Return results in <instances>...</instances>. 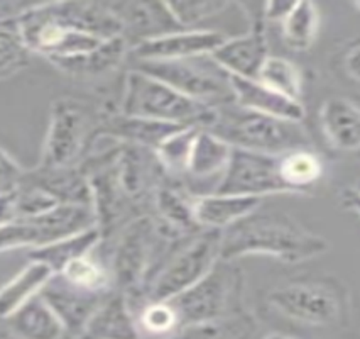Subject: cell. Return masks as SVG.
I'll use <instances>...</instances> for the list:
<instances>
[{
  "label": "cell",
  "mask_w": 360,
  "mask_h": 339,
  "mask_svg": "<svg viewBox=\"0 0 360 339\" xmlns=\"http://www.w3.org/2000/svg\"><path fill=\"white\" fill-rule=\"evenodd\" d=\"M330 249V242L309 231L298 219L283 211H255L225 229L220 259L236 261L244 257H271L283 263L308 261Z\"/></svg>",
  "instance_id": "obj_2"
},
{
  "label": "cell",
  "mask_w": 360,
  "mask_h": 339,
  "mask_svg": "<svg viewBox=\"0 0 360 339\" xmlns=\"http://www.w3.org/2000/svg\"><path fill=\"white\" fill-rule=\"evenodd\" d=\"M179 326L207 324L244 316V275L233 261L219 259L207 277L181 295L167 300Z\"/></svg>",
  "instance_id": "obj_6"
},
{
  "label": "cell",
  "mask_w": 360,
  "mask_h": 339,
  "mask_svg": "<svg viewBox=\"0 0 360 339\" xmlns=\"http://www.w3.org/2000/svg\"><path fill=\"white\" fill-rule=\"evenodd\" d=\"M266 300L286 319L311 328L342 324L349 311L343 287L325 280L290 282L267 292Z\"/></svg>",
  "instance_id": "obj_7"
},
{
  "label": "cell",
  "mask_w": 360,
  "mask_h": 339,
  "mask_svg": "<svg viewBox=\"0 0 360 339\" xmlns=\"http://www.w3.org/2000/svg\"><path fill=\"white\" fill-rule=\"evenodd\" d=\"M107 6L122 24V36L131 48L185 29L179 26L167 2H107Z\"/></svg>",
  "instance_id": "obj_15"
},
{
  "label": "cell",
  "mask_w": 360,
  "mask_h": 339,
  "mask_svg": "<svg viewBox=\"0 0 360 339\" xmlns=\"http://www.w3.org/2000/svg\"><path fill=\"white\" fill-rule=\"evenodd\" d=\"M279 175L290 194H307L323 175V161L311 148L295 149L279 156Z\"/></svg>",
  "instance_id": "obj_28"
},
{
  "label": "cell",
  "mask_w": 360,
  "mask_h": 339,
  "mask_svg": "<svg viewBox=\"0 0 360 339\" xmlns=\"http://www.w3.org/2000/svg\"><path fill=\"white\" fill-rule=\"evenodd\" d=\"M60 275L73 285L95 294H112L115 290L110 268L98 258H94V253L68 263Z\"/></svg>",
  "instance_id": "obj_31"
},
{
  "label": "cell",
  "mask_w": 360,
  "mask_h": 339,
  "mask_svg": "<svg viewBox=\"0 0 360 339\" xmlns=\"http://www.w3.org/2000/svg\"><path fill=\"white\" fill-rule=\"evenodd\" d=\"M15 20H0V80H7L26 68L31 58Z\"/></svg>",
  "instance_id": "obj_35"
},
{
  "label": "cell",
  "mask_w": 360,
  "mask_h": 339,
  "mask_svg": "<svg viewBox=\"0 0 360 339\" xmlns=\"http://www.w3.org/2000/svg\"><path fill=\"white\" fill-rule=\"evenodd\" d=\"M320 32V11L313 2H295L281 20V36L291 51H308Z\"/></svg>",
  "instance_id": "obj_29"
},
{
  "label": "cell",
  "mask_w": 360,
  "mask_h": 339,
  "mask_svg": "<svg viewBox=\"0 0 360 339\" xmlns=\"http://www.w3.org/2000/svg\"><path fill=\"white\" fill-rule=\"evenodd\" d=\"M262 339H296L295 336H290V334L279 333V331H273V333L266 334Z\"/></svg>",
  "instance_id": "obj_41"
},
{
  "label": "cell",
  "mask_w": 360,
  "mask_h": 339,
  "mask_svg": "<svg viewBox=\"0 0 360 339\" xmlns=\"http://www.w3.org/2000/svg\"><path fill=\"white\" fill-rule=\"evenodd\" d=\"M167 6H169L179 26L193 29V26L202 20L219 16L220 12L230 7V4L217 2V0H181V2H167Z\"/></svg>",
  "instance_id": "obj_36"
},
{
  "label": "cell",
  "mask_w": 360,
  "mask_h": 339,
  "mask_svg": "<svg viewBox=\"0 0 360 339\" xmlns=\"http://www.w3.org/2000/svg\"><path fill=\"white\" fill-rule=\"evenodd\" d=\"M230 156H232V146L221 141L208 129H200L191 149L185 178L179 185L193 199L215 194L229 166Z\"/></svg>",
  "instance_id": "obj_12"
},
{
  "label": "cell",
  "mask_w": 360,
  "mask_h": 339,
  "mask_svg": "<svg viewBox=\"0 0 360 339\" xmlns=\"http://www.w3.org/2000/svg\"><path fill=\"white\" fill-rule=\"evenodd\" d=\"M227 39V35L213 29H181L134 46L129 54L134 61L188 60V58L210 56Z\"/></svg>",
  "instance_id": "obj_14"
},
{
  "label": "cell",
  "mask_w": 360,
  "mask_h": 339,
  "mask_svg": "<svg viewBox=\"0 0 360 339\" xmlns=\"http://www.w3.org/2000/svg\"><path fill=\"white\" fill-rule=\"evenodd\" d=\"M340 204L347 211L355 212L360 217V192L355 188H345L340 194Z\"/></svg>",
  "instance_id": "obj_40"
},
{
  "label": "cell",
  "mask_w": 360,
  "mask_h": 339,
  "mask_svg": "<svg viewBox=\"0 0 360 339\" xmlns=\"http://www.w3.org/2000/svg\"><path fill=\"white\" fill-rule=\"evenodd\" d=\"M100 121L85 102L71 97L58 99L49 116V128L41 154V166H75L82 161L95 137Z\"/></svg>",
  "instance_id": "obj_9"
},
{
  "label": "cell",
  "mask_w": 360,
  "mask_h": 339,
  "mask_svg": "<svg viewBox=\"0 0 360 339\" xmlns=\"http://www.w3.org/2000/svg\"><path fill=\"white\" fill-rule=\"evenodd\" d=\"M39 295L56 314L68 336L71 339H79L94 314L110 294H95L85 290L70 283L60 273H54Z\"/></svg>",
  "instance_id": "obj_13"
},
{
  "label": "cell",
  "mask_w": 360,
  "mask_h": 339,
  "mask_svg": "<svg viewBox=\"0 0 360 339\" xmlns=\"http://www.w3.org/2000/svg\"><path fill=\"white\" fill-rule=\"evenodd\" d=\"M22 182L39 188L56 200L60 206H83L94 209V190L90 180L78 165L75 166H41L26 170Z\"/></svg>",
  "instance_id": "obj_17"
},
{
  "label": "cell",
  "mask_w": 360,
  "mask_h": 339,
  "mask_svg": "<svg viewBox=\"0 0 360 339\" xmlns=\"http://www.w3.org/2000/svg\"><path fill=\"white\" fill-rule=\"evenodd\" d=\"M230 87H232L233 102L247 111L276 117V119L291 121V123H303L307 117V109L303 102L284 97L283 94L269 89L259 80L230 75Z\"/></svg>",
  "instance_id": "obj_18"
},
{
  "label": "cell",
  "mask_w": 360,
  "mask_h": 339,
  "mask_svg": "<svg viewBox=\"0 0 360 339\" xmlns=\"http://www.w3.org/2000/svg\"><path fill=\"white\" fill-rule=\"evenodd\" d=\"M26 170L4 148H0V195H9L22 183Z\"/></svg>",
  "instance_id": "obj_37"
},
{
  "label": "cell",
  "mask_w": 360,
  "mask_h": 339,
  "mask_svg": "<svg viewBox=\"0 0 360 339\" xmlns=\"http://www.w3.org/2000/svg\"><path fill=\"white\" fill-rule=\"evenodd\" d=\"M221 236L224 231L202 229L193 236L176 242L146 287L137 309L148 302H166L174 299L207 277L220 259Z\"/></svg>",
  "instance_id": "obj_4"
},
{
  "label": "cell",
  "mask_w": 360,
  "mask_h": 339,
  "mask_svg": "<svg viewBox=\"0 0 360 339\" xmlns=\"http://www.w3.org/2000/svg\"><path fill=\"white\" fill-rule=\"evenodd\" d=\"M53 275L54 271L48 265L31 259L15 277L0 287V321L11 317L39 295Z\"/></svg>",
  "instance_id": "obj_26"
},
{
  "label": "cell",
  "mask_w": 360,
  "mask_h": 339,
  "mask_svg": "<svg viewBox=\"0 0 360 339\" xmlns=\"http://www.w3.org/2000/svg\"><path fill=\"white\" fill-rule=\"evenodd\" d=\"M215 194L264 199L290 192L279 175V156L232 148L229 166Z\"/></svg>",
  "instance_id": "obj_11"
},
{
  "label": "cell",
  "mask_w": 360,
  "mask_h": 339,
  "mask_svg": "<svg viewBox=\"0 0 360 339\" xmlns=\"http://www.w3.org/2000/svg\"><path fill=\"white\" fill-rule=\"evenodd\" d=\"M186 125L159 123V121L141 119V117H129L124 114H114L102 117L98 125V132L105 134L112 140L122 144H134L141 148H148L156 152L167 137L181 131Z\"/></svg>",
  "instance_id": "obj_20"
},
{
  "label": "cell",
  "mask_w": 360,
  "mask_h": 339,
  "mask_svg": "<svg viewBox=\"0 0 360 339\" xmlns=\"http://www.w3.org/2000/svg\"><path fill=\"white\" fill-rule=\"evenodd\" d=\"M102 241L103 238L100 229L91 228L83 233L63 238V240L44 246V248L29 251V258L34 259V261L44 263V265L51 268L54 273H60L68 263L94 253L102 245Z\"/></svg>",
  "instance_id": "obj_27"
},
{
  "label": "cell",
  "mask_w": 360,
  "mask_h": 339,
  "mask_svg": "<svg viewBox=\"0 0 360 339\" xmlns=\"http://www.w3.org/2000/svg\"><path fill=\"white\" fill-rule=\"evenodd\" d=\"M129 51H131V46L124 36H119L105 41L94 51L73 58L54 60L51 65L75 78H98L119 68L127 58Z\"/></svg>",
  "instance_id": "obj_25"
},
{
  "label": "cell",
  "mask_w": 360,
  "mask_h": 339,
  "mask_svg": "<svg viewBox=\"0 0 360 339\" xmlns=\"http://www.w3.org/2000/svg\"><path fill=\"white\" fill-rule=\"evenodd\" d=\"M154 217L178 236H193L202 231L195 219L193 197L179 183L166 180L153 197Z\"/></svg>",
  "instance_id": "obj_23"
},
{
  "label": "cell",
  "mask_w": 360,
  "mask_h": 339,
  "mask_svg": "<svg viewBox=\"0 0 360 339\" xmlns=\"http://www.w3.org/2000/svg\"><path fill=\"white\" fill-rule=\"evenodd\" d=\"M254 331V321L247 314L236 319L181 326L169 336L161 339H245Z\"/></svg>",
  "instance_id": "obj_33"
},
{
  "label": "cell",
  "mask_w": 360,
  "mask_h": 339,
  "mask_svg": "<svg viewBox=\"0 0 360 339\" xmlns=\"http://www.w3.org/2000/svg\"><path fill=\"white\" fill-rule=\"evenodd\" d=\"M134 70L158 78L179 94L208 107L217 109L233 102L230 75L220 68L212 56L173 61H134Z\"/></svg>",
  "instance_id": "obj_8"
},
{
  "label": "cell",
  "mask_w": 360,
  "mask_h": 339,
  "mask_svg": "<svg viewBox=\"0 0 360 339\" xmlns=\"http://www.w3.org/2000/svg\"><path fill=\"white\" fill-rule=\"evenodd\" d=\"M355 190H357V192H360V182L357 183V185H355Z\"/></svg>",
  "instance_id": "obj_42"
},
{
  "label": "cell",
  "mask_w": 360,
  "mask_h": 339,
  "mask_svg": "<svg viewBox=\"0 0 360 339\" xmlns=\"http://www.w3.org/2000/svg\"><path fill=\"white\" fill-rule=\"evenodd\" d=\"M4 336L7 339H66L65 326L53 309L37 295L18 312L4 319Z\"/></svg>",
  "instance_id": "obj_22"
},
{
  "label": "cell",
  "mask_w": 360,
  "mask_h": 339,
  "mask_svg": "<svg viewBox=\"0 0 360 339\" xmlns=\"http://www.w3.org/2000/svg\"><path fill=\"white\" fill-rule=\"evenodd\" d=\"M91 228H97V216L91 207L58 206L44 214L19 217L0 226V253L39 249Z\"/></svg>",
  "instance_id": "obj_10"
},
{
  "label": "cell",
  "mask_w": 360,
  "mask_h": 339,
  "mask_svg": "<svg viewBox=\"0 0 360 339\" xmlns=\"http://www.w3.org/2000/svg\"><path fill=\"white\" fill-rule=\"evenodd\" d=\"M15 24L29 53L49 63L94 51L124 32L107 2L36 4L20 12Z\"/></svg>",
  "instance_id": "obj_1"
},
{
  "label": "cell",
  "mask_w": 360,
  "mask_h": 339,
  "mask_svg": "<svg viewBox=\"0 0 360 339\" xmlns=\"http://www.w3.org/2000/svg\"><path fill=\"white\" fill-rule=\"evenodd\" d=\"M207 129L232 148L271 156L311 148V140L303 123H291L247 111L236 102L217 107Z\"/></svg>",
  "instance_id": "obj_3"
},
{
  "label": "cell",
  "mask_w": 360,
  "mask_h": 339,
  "mask_svg": "<svg viewBox=\"0 0 360 339\" xmlns=\"http://www.w3.org/2000/svg\"><path fill=\"white\" fill-rule=\"evenodd\" d=\"M257 80L269 87V89L283 94L284 97L301 102L303 75H301L298 65L288 60V58L269 54L257 75Z\"/></svg>",
  "instance_id": "obj_32"
},
{
  "label": "cell",
  "mask_w": 360,
  "mask_h": 339,
  "mask_svg": "<svg viewBox=\"0 0 360 339\" xmlns=\"http://www.w3.org/2000/svg\"><path fill=\"white\" fill-rule=\"evenodd\" d=\"M343 68L354 82L360 83V41L350 46L349 51L343 56Z\"/></svg>",
  "instance_id": "obj_38"
},
{
  "label": "cell",
  "mask_w": 360,
  "mask_h": 339,
  "mask_svg": "<svg viewBox=\"0 0 360 339\" xmlns=\"http://www.w3.org/2000/svg\"><path fill=\"white\" fill-rule=\"evenodd\" d=\"M141 339H161L179 329L178 314L169 302H148L134 312Z\"/></svg>",
  "instance_id": "obj_34"
},
{
  "label": "cell",
  "mask_w": 360,
  "mask_h": 339,
  "mask_svg": "<svg viewBox=\"0 0 360 339\" xmlns=\"http://www.w3.org/2000/svg\"><path fill=\"white\" fill-rule=\"evenodd\" d=\"M210 56L220 68H224L232 77L257 80L264 61L269 56L264 20L254 19L249 32L229 37Z\"/></svg>",
  "instance_id": "obj_16"
},
{
  "label": "cell",
  "mask_w": 360,
  "mask_h": 339,
  "mask_svg": "<svg viewBox=\"0 0 360 339\" xmlns=\"http://www.w3.org/2000/svg\"><path fill=\"white\" fill-rule=\"evenodd\" d=\"M261 197L210 194L193 199L196 223L202 229L225 231L230 226L245 219L262 206Z\"/></svg>",
  "instance_id": "obj_21"
},
{
  "label": "cell",
  "mask_w": 360,
  "mask_h": 339,
  "mask_svg": "<svg viewBox=\"0 0 360 339\" xmlns=\"http://www.w3.org/2000/svg\"><path fill=\"white\" fill-rule=\"evenodd\" d=\"M119 114L207 129L215 116V109L196 102L165 82L132 68L125 75Z\"/></svg>",
  "instance_id": "obj_5"
},
{
  "label": "cell",
  "mask_w": 360,
  "mask_h": 339,
  "mask_svg": "<svg viewBox=\"0 0 360 339\" xmlns=\"http://www.w3.org/2000/svg\"><path fill=\"white\" fill-rule=\"evenodd\" d=\"M295 2H267L264 4V18L271 20H281L286 18L288 12L292 9Z\"/></svg>",
  "instance_id": "obj_39"
},
{
  "label": "cell",
  "mask_w": 360,
  "mask_h": 339,
  "mask_svg": "<svg viewBox=\"0 0 360 339\" xmlns=\"http://www.w3.org/2000/svg\"><path fill=\"white\" fill-rule=\"evenodd\" d=\"M200 125H186L181 131L173 134L156 149V156L165 170L167 180L174 183H181L185 178L188 161H190L191 149L200 132Z\"/></svg>",
  "instance_id": "obj_30"
},
{
  "label": "cell",
  "mask_w": 360,
  "mask_h": 339,
  "mask_svg": "<svg viewBox=\"0 0 360 339\" xmlns=\"http://www.w3.org/2000/svg\"><path fill=\"white\" fill-rule=\"evenodd\" d=\"M318 119L326 143L333 149L360 152V104L347 97H330L321 104Z\"/></svg>",
  "instance_id": "obj_19"
},
{
  "label": "cell",
  "mask_w": 360,
  "mask_h": 339,
  "mask_svg": "<svg viewBox=\"0 0 360 339\" xmlns=\"http://www.w3.org/2000/svg\"><path fill=\"white\" fill-rule=\"evenodd\" d=\"M79 339H141L127 297L122 292H112L94 314Z\"/></svg>",
  "instance_id": "obj_24"
}]
</instances>
